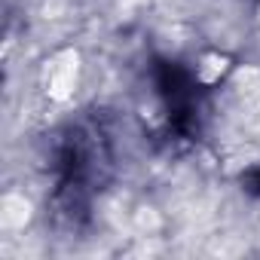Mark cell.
<instances>
[{
	"label": "cell",
	"mask_w": 260,
	"mask_h": 260,
	"mask_svg": "<svg viewBox=\"0 0 260 260\" xmlns=\"http://www.w3.org/2000/svg\"><path fill=\"white\" fill-rule=\"evenodd\" d=\"M28 217H31V205L22 196H7L4 199V214H0L4 226H22Z\"/></svg>",
	"instance_id": "3957f363"
},
{
	"label": "cell",
	"mask_w": 260,
	"mask_h": 260,
	"mask_svg": "<svg viewBox=\"0 0 260 260\" xmlns=\"http://www.w3.org/2000/svg\"><path fill=\"white\" fill-rule=\"evenodd\" d=\"M226 55H220V52H211V55H205L202 58V64L196 68V77H199V83H205V86H211V83H217L223 74H226Z\"/></svg>",
	"instance_id": "7a4b0ae2"
},
{
	"label": "cell",
	"mask_w": 260,
	"mask_h": 260,
	"mask_svg": "<svg viewBox=\"0 0 260 260\" xmlns=\"http://www.w3.org/2000/svg\"><path fill=\"white\" fill-rule=\"evenodd\" d=\"M257 22H260V13H257Z\"/></svg>",
	"instance_id": "277c9868"
},
{
	"label": "cell",
	"mask_w": 260,
	"mask_h": 260,
	"mask_svg": "<svg viewBox=\"0 0 260 260\" xmlns=\"http://www.w3.org/2000/svg\"><path fill=\"white\" fill-rule=\"evenodd\" d=\"M77 61H80V58H77L74 49H64V52H58L52 61H46V92H49L55 101H64V98L74 92V86H77V71H80Z\"/></svg>",
	"instance_id": "6da1fadb"
}]
</instances>
